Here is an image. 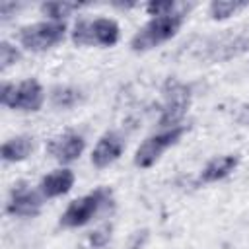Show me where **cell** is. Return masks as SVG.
I'll use <instances>...</instances> for the list:
<instances>
[{
	"instance_id": "obj_1",
	"label": "cell",
	"mask_w": 249,
	"mask_h": 249,
	"mask_svg": "<svg viewBox=\"0 0 249 249\" xmlns=\"http://www.w3.org/2000/svg\"><path fill=\"white\" fill-rule=\"evenodd\" d=\"M187 16H189V6L181 4L171 14L148 18V21L142 23L132 33V37L128 41L130 51H134V53H148V51H154V49L165 45L167 41H171L179 33V29L183 27Z\"/></svg>"
},
{
	"instance_id": "obj_11",
	"label": "cell",
	"mask_w": 249,
	"mask_h": 249,
	"mask_svg": "<svg viewBox=\"0 0 249 249\" xmlns=\"http://www.w3.org/2000/svg\"><path fill=\"white\" fill-rule=\"evenodd\" d=\"M74 185H76L74 169L66 167V165H58L39 179L37 189L45 196V200H53V198H60V196L68 195L74 189Z\"/></svg>"
},
{
	"instance_id": "obj_4",
	"label": "cell",
	"mask_w": 249,
	"mask_h": 249,
	"mask_svg": "<svg viewBox=\"0 0 249 249\" xmlns=\"http://www.w3.org/2000/svg\"><path fill=\"white\" fill-rule=\"evenodd\" d=\"M70 41L76 47L111 49L121 41V25L107 16L78 18L70 27Z\"/></svg>"
},
{
	"instance_id": "obj_3",
	"label": "cell",
	"mask_w": 249,
	"mask_h": 249,
	"mask_svg": "<svg viewBox=\"0 0 249 249\" xmlns=\"http://www.w3.org/2000/svg\"><path fill=\"white\" fill-rule=\"evenodd\" d=\"M70 37V27L66 21H53V19H39L19 27L16 35V43L21 51L41 54L47 53Z\"/></svg>"
},
{
	"instance_id": "obj_5",
	"label": "cell",
	"mask_w": 249,
	"mask_h": 249,
	"mask_svg": "<svg viewBox=\"0 0 249 249\" xmlns=\"http://www.w3.org/2000/svg\"><path fill=\"white\" fill-rule=\"evenodd\" d=\"M49 91L35 78H25L19 82H2L0 105L18 113H39L47 103Z\"/></svg>"
},
{
	"instance_id": "obj_2",
	"label": "cell",
	"mask_w": 249,
	"mask_h": 249,
	"mask_svg": "<svg viewBox=\"0 0 249 249\" xmlns=\"http://www.w3.org/2000/svg\"><path fill=\"white\" fill-rule=\"evenodd\" d=\"M113 206V193L109 187H97L66 204L58 216V226L62 230H78L91 224L97 216Z\"/></svg>"
},
{
	"instance_id": "obj_14",
	"label": "cell",
	"mask_w": 249,
	"mask_h": 249,
	"mask_svg": "<svg viewBox=\"0 0 249 249\" xmlns=\"http://www.w3.org/2000/svg\"><path fill=\"white\" fill-rule=\"evenodd\" d=\"M47 101L51 103V107H54L58 111H70V109L78 107L84 101V91L78 86L56 84V86H53L49 89Z\"/></svg>"
},
{
	"instance_id": "obj_17",
	"label": "cell",
	"mask_w": 249,
	"mask_h": 249,
	"mask_svg": "<svg viewBox=\"0 0 249 249\" xmlns=\"http://www.w3.org/2000/svg\"><path fill=\"white\" fill-rule=\"evenodd\" d=\"M21 49L18 43H12V41H0V68L2 70H8L10 66L18 64L19 58H21Z\"/></svg>"
},
{
	"instance_id": "obj_8",
	"label": "cell",
	"mask_w": 249,
	"mask_h": 249,
	"mask_svg": "<svg viewBox=\"0 0 249 249\" xmlns=\"http://www.w3.org/2000/svg\"><path fill=\"white\" fill-rule=\"evenodd\" d=\"M43 204L45 196L37 187H31L25 181H18L8 193L4 212L12 218H37L43 210Z\"/></svg>"
},
{
	"instance_id": "obj_9",
	"label": "cell",
	"mask_w": 249,
	"mask_h": 249,
	"mask_svg": "<svg viewBox=\"0 0 249 249\" xmlns=\"http://www.w3.org/2000/svg\"><path fill=\"white\" fill-rule=\"evenodd\" d=\"M86 152V136L78 130H66L56 134L47 144V156L54 160L58 165L70 167V163L78 161Z\"/></svg>"
},
{
	"instance_id": "obj_20",
	"label": "cell",
	"mask_w": 249,
	"mask_h": 249,
	"mask_svg": "<svg viewBox=\"0 0 249 249\" xmlns=\"http://www.w3.org/2000/svg\"><path fill=\"white\" fill-rule=\"evenodd\" d=\"M21 8V4H16V2H2L0 4V16L2 19H8L12 16H16V12Z\"/></svg>"
},
{
	"instance_id": "obj_7",
	"label": "cell",
	"mask_w": 249,
	"mask_h": 249,
	"mask_svg": "<svg viewBox=\"0 0 249 249\" xmlns=\"http://www.w3.org/2000/svg\"><path fill=\"white\" fill-rule=\"evenodd\" d=\"M191 105L189 86L171 78L163 86V105L158 117V128H173L185 124V117Z\"/></svg>"
},
{
	"instance_id": "obj_12",
	"label": "cell",
	"mask_w": 249,
	"mask_h": 249,
	"mask_svg": "<svg viewBox=\"0 0 249 249\" xmlns=\"http://www.w3.org/2000/svg\"><path fill=\"white\" fill-rule=\"evenodd\" d=\"M239 165V158L235 154H224V156H214L212 160H208L200 173H198V183L202 185H212L218 181H224L226 177H230Z\"/></svg>"
},
{
	"instance_id": "obj_16",
	"label": "cell",
	"mask_w": 249,
	"mask_h": 249,
	"mask_svg": "<svg viewBox=\"0 0 249 249\" xmlns=\"http://www.w3.org/2000/svg\"><path fill=\"white\" fill-rule=\"evenodd\" d=\"M247 4L243 2H235V0H212L206 6V14L210 16V19L214 21H226L233 16H237L241 10H245Z\"/></svg>"
},
{
	"instance_id": "obj_19",
	"label": "cell",
	"mask_w": 249,
	"mask_h": 249,
	"mask_svg": "<svg viewBox=\"0 0 249 249\" xmlns=\"http://www.w3.org/2000/svg\"><path fill=\"white\" fill-rule=\"evenodd\" d=\"M111 231H113V226H111V224H101V226H97L95 230H91L89 235H88L91 247H95V249L105 247V245L111 241Z\"/></svg>"
},
{
	"instance_id": "obj_6",
	"label": "cell",
	"mask_w": 249,
	"mask_h": 249,
	"mask_svg": "<svg viewBox=\"0 0 249 249\" xmlns=\"http://www.w3.org/2000/svg\"><path fill=\"white\" fill-rule=\"evenodd\" d=\"M189 130L187 124H179V126H173V128H158L156 132L148 134L140 144L138 148L134 150V156H132V163L138 167V169H150L152 165H156L160 161V158L171 148L175 146L183 134Z\"/></svg>"
},
{
	"instance_id": "obj_13",
	"label": "cell",
	"mask_w": 249,
	"mask_h": 249,
	"mask_svg": "<svg viewBox=\"0 0 249 249\" xmlns=\"http://www.w3.org/2000/svg\"><path fill=\"white\" fill-rule=\"evenodd\" d=\"M35 150V140L29 134H16L2 142L0 146V158L6 163H21L29 160V156Z\"/></svg>"
},
{
	"instance_id": "obj_10",
	"label": "cell",
	"mask_w": 249,
	"mask_h": 249,
	"mask_svg": "<svg viewBox=\"0 0 249 249\" xmlns=\"http://www.w3.org/2000/svg\"><path fill=\"white\" fill-rule=\"evenodd\" d=\"M126 150V138L119 130H105L89 152V161L95 169H105L117 163Z\"/></svg>"
},
{
	"instance_id": "obj_15",
	"label": "cell",
	"mask_w": 249,
	"mask_h": 249,
	"mask_svg": "<svg viewBox=\"0 0 249 249\" xmlns=\"http://www.w3.org/2000/svg\"><path fill=\"white\" fill-rule=\"evenodd\" d=\"M80 8H82V4L66 2V0H51V2L39 4V12H41L43 19H53V21H66Z\"/></svg>"
},
{
	"instance_id": "obj_18",
	"label": "cell",
	"mask_w": 249,
	"mask_h": 249,
	"mask_svg": "<svg viewBox=\"0 0 249 249\" xmlns=\"http://www.w3.org/2000/svg\"><path fill=\"white\" fill-rule=\"evenodd\" d=\"M181 4L173 2V0H150L144 4V12L150 16V18H156V16H165V14H171L179 8Z\"/></svg>"
}]
</instances>
